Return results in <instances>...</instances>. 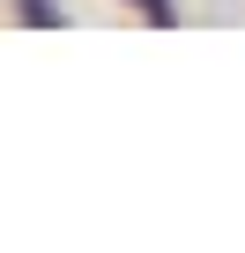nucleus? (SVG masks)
I'll return each mask as SVG.
<instances>
[{
	"mask_svg": "<svg viewBox=\"0 0 245 253\" xmlns=\"http://www.w3.org/2000/svg\"><path fill=\"white\" fill-rule=\"evenodd\" d=\"M134 8H141L149 23H171V0H134Z\"/></svg>",
	"mask_w": 245,
	"mask_h": 253,
	"instance_id": "1",
	"label": "nucleus"
}]
</instances>
